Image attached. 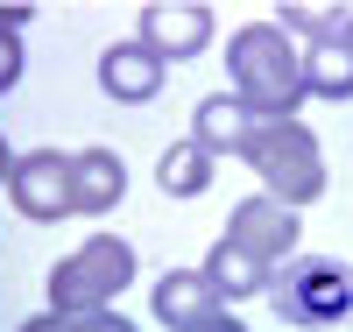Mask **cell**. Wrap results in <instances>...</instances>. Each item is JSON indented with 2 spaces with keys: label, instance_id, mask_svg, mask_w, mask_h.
Wrapping results in <instances>:
<instances>
[{
  "label": "cell",
  "instance_id": "cell-1",
  "mask_svg": "<svg viewBox=\"0 0 353 332\" xmlns=\"http://www.w3.org/2000/svg\"><path fill=\"white\" fill-rule=\"evenodd\" d=\"M226 78H233V99H241L254 120H297V106H304V50L290 43L276 21L233 28Z\"/></svg>",
  "mask_w": 353,
  "mask_h": 332
},
{
  "label": "cell",
  "instance_id": "cell-2",
  "mask_svg": "<svg viewBox=\"0 0 353 332\" xmlns=\"http://www.w3.org/2000/svg\"><path fill=\"white\" fill-rule=\"evenodd\" d=\"M241 163L261 177L269 198L290 205V213H304V205L325 198V156H318V135L304 128V120H254Z\"/></svg>",
  "mask_w": 353,
  "mask_h": 332
},
{
  "label": "cell",
  "instance_id": "cell-3",
  "mask_svg": "<svg viewBox=\"0 0 353 332\" xmlns=\"http://www.w3.org/2000/svg\"><path fill=\"white\" fill-rule=\"evenodd\" d=\"M269 304L290 318V325H304V332H325L339 318H353V262L339 255H290L269 268Z\"/></svg>",
  "mask_w": 353,
  "mask_h": 332
},
{
  "label": "cell",
  "instance_id": "cell-4",
  "mask_svg": "<svg viewBox=\"0 0 353 332\" xmlns=\"http://www.w3.org/2000/svg\"><path fill=\"white\" fill-rule=\"evenodd\" d=\"M134 43L156 57V64H191V57H205L219 43V21L205 0H149L134 21Z\"/></svg>",
  "mask_w": 353,
  "mask_h": 332
},
{
  "label": "cell",
  "instance_id": "cell-5",
  "mask_svg": "<svg viewBox=\"0 0 353 332\" xmlns=\"http://www.w3.org/2000/svg\"><path fill=\"white\" fill-rule=\"evenodd\" d=\"M226 248H241L248 262H261V268H276V262H290L297 255V240H304V213H290L283 198H269V191H254V198H241L233 205V219H226Z\"/></svg>",
  "mask_w": 353,
  "mask_h": 332
},
{
  "label": "cell",
  "instance_id": "cell-6",
  "mask_svg": "<svg viewBox=\"0 0 353 332\" xmlns=\"http://www.w3.org/2000/svg\"><path fill=\"white\" fill-rule=\"evenodd\" d=\"M8 198L21 219H71V156H57V148H28L14 156V177H8Z\"/></svg>",
  "mask_w": 353,
  "mask_h": 332
},
{
  "label": "cell",
  "instance_id": "cell-7",
  "mask_svg": "<svg viewBox=\"0 0 353 332\" xmlns=\"http://www.w3.org/2000/svg\"><path fill=\"white\" fill-rule=\"evenodd\" d=\"M121 198H128L121 148H78V156H71V219H99Z\"/></svg>",
  "mask_w": 353,
  "mask_h": 332
},
{
  "label": "cell",
  "instance_id": "cell-8",
  "mask_svg": "<svg viewBox=\"0 0 353 332\" xmlns=\"http://www.w3.org/2000/svg\"><path fill=\"white\" fill-rule=\"evenodd\" d=\"M163 71H170V64H156L141 43L99 50V92H106L113 106H149V99H163Z\"/></svg>",
  "mask_w": 353,
  "mask_h": 332
},
{
  "label": "cell",
  "instance_id": "cell-9",
  "mask_svg": "<svg viewBox=\"0 0 353 332\" xmlns=\"http://www.w3.org/2000/svg\"><path fill=\"white\" fill-rule=\"evenodd\" d=\"M149 311L170 332H191V325H205V318L219 311V297H212V283H205L198 268H170V276L149 290Z\"/></svg>",
  "mask_w": 353,
  "mask_h": 332
},
{
  "label": "cell",
  "instance_id": "cell-10",
  "mask_svg": "<svg viewBox=\"0 0 353 332\" xmlns=\"http://www.w3.org/2000/svg\"><path fill=\"white\" fill-rule=\"evenodd\" d=\"M248 135H254V113L241 106V99H198V113H191V141L205 148V156H241V148H248Z\"/></svg>",
  "mask_w": 353,
  "mask_h": 332
},
{
  "label": "cell",
  "instance_id": "cell-11",
  "mask_svg": "<svg viewBox=\"0 0 353 332\" xmlns=\"http://www.w3.org/2000/svg\"><path fill=\"white\" fill-rule=\"evenodd\" d=\"M71 262H78V276L92 283L106 304H113V297H121V290L141 276V268H134V240H121V233H92V240H85V248L71 255Z\"/></svg>",
  "mask_w": 353,
  "mask_h": 332
},
{
  "label": "cell",
  "instance_id": "cell-12",
  "mask_svg": "<svg viewBox=\"0 0 353 332\" xmlns=\"http://www.w3.org/2000/svg\"><path fill=\"white\" fill-rule=\"evenodd\" d=\"M205 283H212V297L233 311V304H248V297H261L269 290V268L261 262H248L241 248H226V240H212V255H205V268H198Z\"/></svg>",
  "mask_w": 353,
  "mask_h": 332
},
{
  "label": "cell",
  "instance_id": "cell-13",
  "mask_svg": "<svg viewBox=\"0 0 353 332\" xmlns=\"http://www.w3.org/2000/svg\"><path fill=\"white\" fill-rule=\"evenodd\" d=\"M212 156L184 135V141H170L163 156H156V184H163V198H198V191H212Z\"/></svg>",
  "mask_w": 353,
  "mask_h": 332
},
{
  "label": "cell",
  "instance_id": "cell-14",
  "mask_svg": "<svg viewBox=\"0 0 353 332\" xmlns=\"http://www.w3.org/2000/svg\"><path fill=\"white\" fill-rule=\"evenodd\" d=\"M304 99H332V106L353 99V50H346V43L304 50Z\"/></svg>",
  "mask_w": 353,
  "mask_h": 332
},
{
  "label": "cell",
  "instance_id": "cell-15",
  "mask_svg": "<svg viewBox=\"0 0 353 332\" xmlns=\"http://www.w3.org/2000/svg\"><path fill=\"white\" fill-rule=\"evenodd\" d=\"M50 311L57 318H85V311H106V297L78 276V262H57L50 268Z\"/></svg>",
  "mask_w": 353,
  "mask_h": 332
},
{
  "label": "cell",
  "instance_id": "cell-16",
  "mask_svg": "<svg viewBox=\"0 0 353 332\" xmlns=\"http://www.w3.org/2000/svg\"><path fill=\"white\" fill-rule=\"evenodd\" d=\"M276 28H283L290 43L304 36V43L318 50V43H339V28H346V14H339V8H297V0H290V8L276 14Z\"/></svg>",
  "mask_w": 353,
  "mask_h": 332
},
{
  "label": "cell",
  "instance_id": "cell-17",
  "mask_svg": "<svg viewBox=\"0 0 353 332\" xmlns=\"http://www.w3.org/2000/svg\"><path fill=\"white\" fill-rule=\"evenodd\" d=\"M64 325H71V332H134V318H121L113 304H106V311H85V318H64Z\"/></svg>",
  "mask_w": 353,
  "mask_h": 332
},
{
  "label": "cell",
  "instance_id": "cell-18",
  "mask_svg": "<svg viewBox=\"0 0 353 332\" xmlns=\"http://www.w3.org/2000/svg\"><path fill=\"white\" fill-rule=\"evenodd\" d=\"M21 85V36H0V99Z\"/></svg>",
  "mask_w": 353,
  "mask_h": 332
},
{
  "label": "cell",
  "instance_id": "cell-19",
  "mask_svg": "<svg viewBox=\"0 0 353 332\" xmlns=\"http://www.w3.org/2000/svg\"><path fill=\"white\" fill-rule=\"evenodd\" d=\"M28 21H36V8H21V0H14V8H0V36H21Z\"/></svg>",
  "mask_w": 353,
  "mask_h": 332
},
{
  "label": "cell",
  "instance_id": "cell-20",
  "mask_svg": "<svg viewBox=\"0 0 353 332\" xmlns=\"http://www.w3.org/2000/svg\"><path fill=\"white\" fill-rule=\"evenodd\" d=\"M191 332H248V325H241V318H233V311H226V304H219V311H212V318H205V325H191Z\"/></svg>",
  "mask_w": 353,
  "mask_h": 332
},
{
  "label": "cell",
  "instance_id": "cell-21",
  "mask_svg": "<svg viewBox=\"0 0 353 332\" xmlns=\"http://www.w3.org/2000/svg\"><path fill=\"white\" fill-rule=\"evenodd\" d=\"M14 332H71V325H64V318H57V311H36V318H21Z\"/></svg>",
  "mask_w": 353,
  "mask_h": 332
},
{
  "label": "cell",
  "instance_id": "cell-22",
  "mask_svg": "<svg viewBox=\"0 0 353 332\" xmlns=\"http://www.w3.org/2000/svg\"><path fill=\"white\" fill-rule=\"evenodd\" d=\"M14 177V148H8V135H0V184Z\"/></svg>",
  "mask_w": 353,
  "mask_h": 332
},
{
  "label": "cell",
  "instance_id": "cell-23",
  "mask_svg": "<svg viewBox=\"0 0 353 332\" xmlns=\"http://www.w3.org/2000/svg\"><path fill=\"white\" fill-rule=\"evenodd\" d=\"M339 43H346V50H353V14H346V28H339Z\"/></svg>",
  "mask_w": 353,
  "mask_h": 332
}]
</instances>
